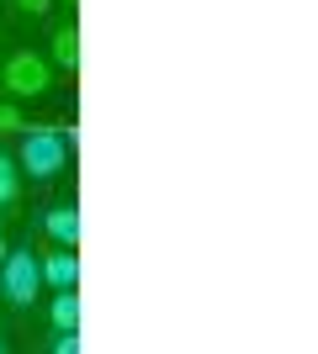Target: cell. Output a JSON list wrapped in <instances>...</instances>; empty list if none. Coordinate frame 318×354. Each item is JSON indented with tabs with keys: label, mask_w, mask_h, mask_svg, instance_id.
Here are the masks:
<instances>
[{
	"label": "cell",
	"mask_w": 318,
	"mask_h": 354,
	"mask_svg": "<svg viewBox=\"0 0 318 354\" xmlns=\"http://www.w3.org/2000/svg\"><path fill=\"white\" fill-rule=\"evenodd\" d=\"M48 6H53V0H11V11H16V16H43Z\"/></svg>",
	"instance_id": "10"
},
{
	"label": "cell",
	"mask_w": 318,
	"mask_h": 354,
	"mask_svg": "<svg viewBox=\"0 0 318 354\" xmlns=\"http://www.w3.org/2000/svg\"><path fill=\"white\" fill-rule=\"evenodd\" d=\"M0 349H6V344H0Z\"/></svg>",
	"instance_id": "13"
},
{
	"label": "cell",
	"mask_w": 318,
	"mask_h": 354,
	"mask_svg": "<svg viewBox=\"0 0 318 354\" xmlns=\"http://www.w3.org/2000/svg\"><path fill=\"white\" fill-rule=\"evenodd\" d=\"M0 90H6L11 101H43L48 90H53V64H48L43 53H32V48L6 53V59H0Z\"/></svg>",
	"instance_id": "1"
},
{
	"label": "cell",
	"mask_w": 318,
	"mask_h": 354,
	"mask_svg": "<svg viewBox=\"0 0 318 354\" xmlns=\"http://www.w3.org/2000/svg\"><path fill=\"white\" fill-rule=\"evenodd\" d=\"M43 227H48V238H53V243H64V249H80V212H75V201L48 207Z\"/></svg>",
	"instance_id": "6"
},
{
	"label": "cell",
	"mask_w": 318,
	"mask_h": 354,
	"mask_svg": "<svg viewBox=\"0 0 318 354\" xmlns=\"http://www.w3.org/2000/svg\"><path fill=\"white\" fill-rule=\"evenodd\" d=\"M64 6H69V11H75V6H80V0H64Z\"/></svg>",
	"instance_id": "12"
},
{
	"label": "cell",
	"mask_w": 318,
	"mask_h": 354,
	"mask_svg": "<svg viewBox=\"0 0 318 354\" xmlns=\"http://www.w3.org/2000/svg\"><path fill=\"white\" fill-rule=\"evenodd\" d=\"M64 153H69V138L59 127H27L21 153H16V169L32 175V180H53L64 169Z\"/></svg>",
	"instance_id": "3"
},
{
	"label": "cell",
	"mask_w": 318,
	"mask_h": 354,
	"mask_svg": "<svg viewBox=\"0 0 318 354\" xmlns=\"http://www.w3.org/2000/svg\"><path fill=\"white\" fill-rule=\"evenodd\" d=\"M37 265H43V286H53V291H64V286H80V254L75 249H48L43 259H37Z\"/></svg>",
	"instance_id": "5"
},
{
	"label": "cell",
	"mask_w": 318,
	"mask_h": 354,
	"mask_svg": "<svg viewBox=\"0 0 318 354\" xmlns=\"http://www.w3.org/2000/svg\"><path fill=\"white\" fill-rule=\"evenodd\" d=\"M16 201H21V169H16V153L0 148V217H16Z\"/></svg>",
	"instance_id": "7"
},
{
	"label": "cell",
	"mask_w": 318,
	"mask_h": 354,
	"mask_svg": "<svg viewBox=\"0 0 318 354\" xmlns=\"http://www.w3.org/2000/svg\"><path fill=\"white\" fill-rule=\"evenodd\" d=\"M48 317H53V328H80V296L75 286H64V291H53V307H48Z\"/></svg>",
	"instance_id": "8"
},
{
	"label": "cell",
	"mask_w": 318,
	"mask_h": 354,
	"mask_svg": "<svg viewBox=\"0 0 318 354\" xmlns=\"http://www.w3.org/2000/svg\"><path fill=\"white\" fill-rule=\"evenodd\" d=\"M0 254H6V227H0Z\"/></svg>",
	"instance_id": "11"
},
{
	"label": "cell",
	"mask_w": 318,
	"mask_h": 354,
	"mask_svg": "<svg viewBox=\"0 0 318 354\" xmlns=\"http://www.w3.org/2000/svg\"><path fill=\"white\" fill-rule=\"evenodd\" d=\"M43 291V265H37V254L32 249H6L0 254V296L11 301L16 312H27Z\"/></svg>",
	"instance_id": "2"
},
{
	"label": "cell",
	"mask_w": 318,
	"mask_h": 354,
	"mask_svg": "<svg viewBox=\"0 0 318 354\" xmlns=\"http://www.w3.org/2000/svg\"><path fill=\"white\" fill-rule=\"evenodd\" d=\"M48 64L64 74H80V21L75 16H64L59 27L48 32Z\"/></svg>",
	"instance_id": "4"
},
{
	"label": "cell",
	"mask_w": 318,
	"mask_h": 354,
	"mask_svg": "<svg viewBox=\"0 0 318 354\" xmlns=\"http://www.w3.org/2000/svg\"><path fill=\"white\" fill-rule=\"evenodd\" d=\"M16 127H27V117H21L11 101H0V133H16Z\"/></svg>",
	"instance_id": "9"
}]
</instances>
